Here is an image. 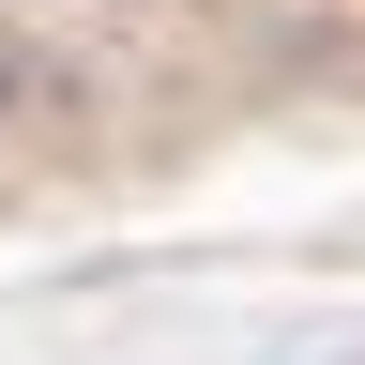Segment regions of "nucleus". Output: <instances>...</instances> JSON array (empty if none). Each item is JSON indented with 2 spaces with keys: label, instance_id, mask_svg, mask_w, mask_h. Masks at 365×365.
Here are the masks:
<instances>
[{
  "label": "nucleus",
  "instance_id": "f257e3e1",
  "mask_svg": "<svg viewBox=\"0 0 365 365\" xmlns=\"http://www.w3.org/2000/svg\"><path fill=\"white\" fill-rule=\"evenodd\" d=\"M16 91H31V61H16V46H0V122H16Z\"/></svg>",
  "mask_w": 365,
  "mask_h": 365
}]
</instances>
